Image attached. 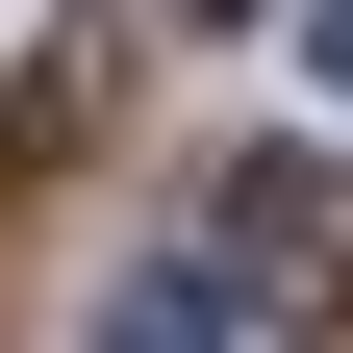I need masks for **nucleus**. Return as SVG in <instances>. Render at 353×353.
Listing matches in <instances>:
<instances>
[{
	"label": "nucleus",
	"instance_id": "1",
	"mask_svg": "<svg viewBox=\"0 0 353 353\" xmlns=\"http://www.w3.org/2000/svg\"><path fill=\"white\" fill-rule=\"evenodd\" d=\"M228 303L353 328V152H252V176H228Z\"/></svg>",
	"mask_w": 353,
	"mask_h": 353
},
{
	"label": "nucleus",
	"instance_id": "2",
	"mask_svg": "<svg viewBox=\"0 0 353 353\" xmlns=\"http://www.w3.org/2000/svg\"><path fill=\"white\" fill-rule=\"evenodd\" d=\"M101 353H252V303H228V278H176V252H152V278H101Z\"/></svg>",
	"mask_w": 353,
	"mask_h": 353
},
{
	"label": "nucleus",
	"instance_id": "3",
	"mask_svg": "<svg viewBox=\"0 0 353 353\" xmlns=\"http://www.w3.org/2000/svg\"><path fill=\"white\" fill-rule=\"evenodd\" d=\"M303 51H328V101H353V0H303Z\"/></svg>",
	"mask_w": 353,
	"mask_h": 353
}]
</instances>
